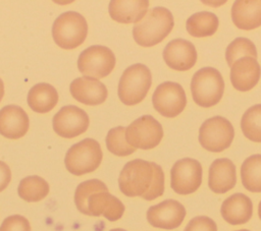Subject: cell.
Masks as SVG:
<instances>
[{
	"label": "cell",
	"instance_id": "obj_1",
	"mask_svg": "<svg viewBox=\"0 0 261 231\" xmlns=\"http://www.w3.org/2000/svg\"><path fill=\"white\" fill-rule=\"evenodd\" d=\"M118 185L126 196L153 200L163 194L164 173L156 163L136 159L123 166L118 177Z\"/></svg>",
	"mask_w": 261,
	"mask_h": 231
},
{
	"label": "cell",
	"instance_id": "obj_2",
	"mask_svg": "<svg viewBox=\"0 0 261 231\" xmlns=\"http://www.w3.org/2000/svg\"><path fill=\"white\" fill-rule=\"evenodd\" d=\"M171 12L162 6L154 7L147 11L145 16L135 23L133 37L142 47H152L161 43L173 27Z\"/></svg>",
	"mask_w": 261,
	"mask_h": 231
},
{
	"label": "cell",
	"instance_id": "obj_3",
	"mask_svg": "<svg viewBox=\"0 0 261 231\" xmlns=\"http://www.w3.org/2000/svg\"><path fill=\"white\" fill-rule=\"evenodd\" d=\"M152 84V75L149 68L136 63L128 66L120 76L118 82V98L124 105L133 106L141 103Z\"/></svg>",
	"mask_w": 261,
	"mask_h": 231
},
{
	"label": "cell",
	"instance_id": "obj_4",
	"mask_svg": "<svg viewBox=\"0 0 261 231\" xmlns=\"http://www.w3.org/2000/svg\"><path fill=\"white\" fill-rule=\"evenodd\" d=\"M224 81L221 73L213 67H203L198 70L191 81V92L194 102L203 108L216 105L222 98Z\"/></svg>",
	"mask_w": 261,
	"mask_h": 231
},
{
	"label": "cell",
	"instance_id": "obj_5",
	"mask_svg": "<svg viewBox=\"0 0 261 231\" xmlns=\"http://www.w3.org/2000/svg\"><path fill=\"white\" fill-rule=\"evenodd\" d=\"M88 35V23L85 17L75 12L61 13L52 26L54 42L62 49L71 50L81 46Z\"/></svg>",
	"mask_w": 261,
	"mask_h": 231
},
{
	"label": "cell",
	"instance_id": "obj_6",
	"mask_svg": "<svg viewBox=\"0 0 261 231\" xmlns=\"http://www.w3.org/2000/svg\"><path fill=\"white\" fill-rule=\"evenodd\" d=\"M102 158L100 143L93 138H85L69 148L64 164L69 173L81 176L95 171L100 166Z\"/></svg>",
	"mask_w": 261,
	"mask_h": 231
},
{
	"label": "cell",
	"instance_id": "obj_7",
	"mask_svg": "<svg viewBox=\"0 0 261 231\" xmlns=\"http://www.w3.org/2000/svg\"><path fill=\"white\" fill-rule=\"evenodd\" d=\"M234 136L231 123L222 116L205 120L199 130V141L208 152L219 153L229 148Z\"/></svg>",
	"mask_w": 261,
	"mask_h": 231
},
{
	"label": "cell",
	"instance_id": "obj_8",
	"mask_svg": "<svg viewBox=\"0 0 261 231\" xmlns=\"http://www.w3.org/2000/svg\"><path fill=\"white\" fill-rule=\"evenodd\" d=\"M115 62V55L109 48L95 45L90 46L80 54L77 68L85 76L102 78L110 74Z\"/></svg>",
	"mask_w": 261,
	"mask_h": 231
},
{
	"label": "cell",
	"instance_id": "obj_9",
	"mask_svg": "<svg viewBox=\"0 0 261 231\" xmlns=\"http://www.w3.org/2000/svg\"><path fill=\"white\" fill-rule=\"evenodd\" d=\"M162 137V126L151 115L139 117L125 128V139L135 149H153L159 145Z\"/></svg>",
	"mask_w": 261,
	"mask_h": 231
},
{
	"label": "cell",
	"instance_id": "obj_10",
	"mask_svg": "<svg viewBox=\"0 0 261 231\" xmlns=\"http://www.w3.org/2000/svg\"><path fill=\"white\" fill-rule=\"evenodd\" d=\"M152 103L154 109L162 116L173 118L184 111L187 105V97L179 83L165 81L154 91Z\"/></svg>",
	"mask_w": 261,
	"mask_h": 231
},
{
	"label": "cell",
	"instance_id": "obj_11",
	"mask_svg": "<svg viewBox=\"0 0 261 231\" xmlns=\"http://www.w3.org/2000/svg\"><path fill=\"white\" fill-rule=\"evenodd\" d=\"M202 183V166L191 158L176 161L170 170L171 188L178 194L195 192Z\"/></svg>",
	"mask_w": 261,
	"mask_h": 231
},
{
	"label": "cell",
	"instance_id": "obj_12",
	"mask_svg": "<svg viewBox=\"0 0 261 231\" xmlns=\"http://www.w3.org/2000/svg\"><path fill=\"white\" fill-rule=\"evenodd\" d=\"M52 124L57 135L72 138L88 129L90 119L83 109L73 105H67L62 107L54 115Z\"/></svg>",
	"mask_w": 261,
	"mask_h": 231
},
{
	"label": "cell",
	"instance_id": "obj_13",
	"mask_svg": "<svg viewBox=\"0 0 261 231\" xmlns=\"http://www.w3.org/2000/svg\"><path fill=\"white\" fill-rule=\"evenodd\" d=\"M186 217L185 207L177 200L166 199L152 206L147 211V220L153 227L175 229L181 225Z\"/></svg>",
	"mask_w": 261,
	"mask_h": 231
},
{
	"label": "cell",
	"instance_id": "obj_14",
	"mask_svg": "<svg viewBox=\"0 0 261 231\" xmlns=\"http://www.w3.org/2000/svg\"><path fill=\"white\" fill-rule=\"evenodd\" d=\"M163 59L167 66L178 71L191 69L197 61L195 46L188 40L174 39L163 50Z\"/></svg>",
	"mask_w": 261,
	"mask_h": 231
},
{
	"label": "cell",
	"instance_id": "obj_15",
	"mask_svg": "<svg viewBox=\"0 0 261 231\" xmlns=\"http://www.w3.org/2000/svg\"><path fill=\"white\" fill-rule=\"evenodd\" d=\"M69 91L71 96L80 103L95 106L100 105L107 99L108 91L104 83L97 78L83 76L73 79Z\"/></svg>",
	"mask_w": 261,
	"mask_h": 231
},
{
	"label": "cell",
	"instance_id": "obj_16",
	"mask_svg": "<svg viewBox=\"0 0 261 231\" xmlns=\"http://www.w3.org/2000/svg\"><path fill=\"white\" fill-rule=\"evenodd\" d=\"M29 126V116L21 107L8 105L0 110V134L4 137L20 138L28 132Z\"/></svg>",
	"mask_w": 261,
	"mask_h": 231
},
{
	"label": "cell",
	"instance_id": "obj_17",
	"mask_svg": "<svg viewBox=\"0 0 261 231\" xmlns=\"http://www.w3.org/2000/svg\"><path fill=\"white\" fill-rule=\"evenodd\" d=\"M261 67L257 59L243 57L230 67V81L232 86L240 92L252 90L259 81Z\"/></svg>",
	"mask_w": 261,
	"mask_h": 231
},
{
	"label": "cell",
	"instance_id": "obj_18",
	"mask_svg": "<svg viewBox=\"0 0 261 231\" xmlns=\"http://www.w3.org/2000/svg\"><path fill=\"white\" fill-rule=\"evenodd\" d=\"M88 216H104L109 221H117L124 213L123 204L108 191H98L90 195L87 201Z\"/></svg>",
	"mask_w": 261,
	"mask_h": 231
},
{
	"label": "cell",
	"instance_id": "obj_19",
	"mask_svg": "<svg viewBox=\"0 0 261 231\" xmlns=\"http://www.w3.org/2000/svg\"><path fill=\"white\" fill-rule=\"evenodd\" d=\"M237 182L236 166L226 158L213 161L209 168L208 185L215 193H225L234 187Z\"/></svg>",
	"mask_w": 261,
	"mask_h": 231
},
{
	"label": "cell",
	"instance_id": "obj_20",
	"mask_svg": "<svg viewBox=\"0 0 261 231\" xmlns=\"http://www.w3.org/2000/svg\"><path fill=\"white\" fill-rule=\"evenodd\" d=\"M220 213L224 221L228 224H245L252 217L253 204L246 194L234 193L222 203Z\"/></svg>",
	"mask_w": 261,
	"mask_h": 231
},
{
	"label": "cell",
	"instance_id": "obj_21",
	"mask_svg": "<svg viewBox=\"0 0 261 231\" xmlns=\"http://www.w3.org/2000/svg\"><path fill=\"white\" fill-rule=\"evenodd\" d=\"M231 19L241 30L250 31L261 25V0H238L231 7Z\"/></svg>",
	"mask_w": 261,
	"mask_h": 231
},
{
	"label": "cell",
	"instance_id": "obj_22",
	"mask_svg": "<svg viewBox=\"0 0 261 231\" xmlns=\"http://www.w3.org/2000/svg\"><path fill=\"white\" fill-rule=\"evenodd\" d=\"M149 1L146 0H113L110 1L108 11L110 17L120 23L140 21L148 11Z\"/></svg>",
	"mask_w": 261,
	"mask_h": 231
},
{
	"label": "cell",
	"instance_id": "obj_23",
	"mask_svg": "<svg viewBox=\"0 0 261 231\" xmlns=\"http://www.w3.org/2000/svg\"><path fill=\"white\" fill-rule=\"evenodd\" d=\"M58 102L56 89L46 82L35 84L28 94V104L37 113H47L51 111Z\"/></svg>",
	"mask_w": 261,
	"mask_h": 231
},
{
	"label": "cell",
	"instance_id": "obj_24",
	"mask_svg": "<svg viewBox=\"0 0 261 231\" xmlns=\"http://www.w3.org/2000/svg\"><path fill=\"white\" fill-rule=\"evenodd\" d=\"M219 20L216 14L209 11H201L192 14L187 22L188 33L195 38H204L212 36L218 28Z\"/></svg>",
	"mask_w": 261,
	"mask_h": 231
},
{
	"label": "cell",
	"instance_id": "obj_25",
	"mask_svg": "<svg viewBox=\"0 0 261 231\" xmlns=\"http://www.w3.org/2000/svg\"><path fill=\"white\" fill-rule=\"evenodd\" d=\"M48 182L40 176L33 175L20 180L17 192L20 198L29 203L42 200L49 193Z\"/></svg>",
	"mask_w": 261,
	"mask_h": 231
},
{
	"label": "cell",
	"instance_id": "obj_26",
	"mask_svg": "<svg viewBox=\"0 0 261 231\" xmlns=\"http://www.w3.org/2000/svg\"><path fill=\"white\" fill-rule=\"evenodd\" d=\"M241 179L247 190L261 192V155H252L244 161L241 167Z\"/></svg>",
	"mask_w": 261,
	"mask_h": 231
},
{
	"label": "cell",
	"instance_id": "obj_27",
	"mask_svg": "<svg viewBox=\"0 0 261 231\" xmlns=\"http://www.w3.org/2000/svg\"><path fill=\"white\" fill-rule=\"evenodd\" d=\"M244 135L252 141L261 142V104L250 107L241 119Z\"/></svg>",
	"mask_w": 261,
	"mask_h": 231
},
{
	"label": "cell",
	"instance_id": "obj_28",
	"mask_svg": "<svg viewBox=\"0 0 261 231\" xmlns=\"http://www.w3.org/2000/svg\"><path fill=\"white\" fill-rule=\"evenodd\" d=\"M243 57H251L257 59V49L254 43L247 38H237L226 47L225 59L227 64L231 65Z\"/></svg>",
	"mask_w": 261,
	"mask_h": 231
},
{
	"label": "cell",
	"instance_id": "obj_29",
	"mask_svg": "<svg viewBox=\"0 0 261 231\" xmlns=\"http://www.w3.org/2000/svg\"><path fill=\"white\" fill-rule=\"evenodd\" d=\"M106 147L110 153L118 157H125L136 152V149L125 139V128L117 126L111 128L106 135Z\"/></svg>",
	"mask_w": 261,
	"mask_h": 231
},
{
	"label": "cell",
	"instance_id": "obj_30",
	"mask_svg": "<svg viewBox=\"0 0 261 231\" xmlns=\"http://www.w3.org/2000/svg\"><path fill=\"white\" fill-rule=\"evenodd\" d=\"M98 191H108L105 183L99 179H90L77 185L74 192V204L82 214L88 215V198L91 194Z\"/></svg>",
	"mask_w": 261,
	"mask_h": 231
},
{
	"label": "cell",
	"instance_id": "obj_31",
	"mask_svg": "<svg viewBox=\"0 0 261 231\" xmlns=\"http://www.w3.org/2000/svg\"><path fill=\"white\" fill-rule=\"evenodd\" d=\"M0 231H31V225L27 218L20 215H12L4 219Z\"/></svg>",
	"mask_w": 261,
	"mask_h": 231
},
{
	"label": "cell",
	"instance_id": "obj_32",
	"mask_svg": "<svg viewBox=\"0 0 261 231\" xmlns=\"http://www.w3.org/2000/svg\"><path fill=\"white\" fill-rule=\"evenodd\" d=\"M184 231H217V226L211 218L198 216L188 223Z\"/></svg>",
	"mask_w": 261,
	"mask_h": 231
},
{
	"label": "cell",
	"instance_id": "obj_33",
	"mask_svg": "<svg viewBox=\"0 0 261 231\" xmlns=\"http://www.w3.org/2000/svg\"><path fill=\"white\" fill-rule=\"evenodd\" d=\"M11 180V171L8 165L0 161V192L4 190Z\"/></svg>",
	"mask_w": 261,
	"mask_h": 231
},
{
	"label": "cell",
	"instance_id": "obj_34",
	"mask_svg": "<svg viewBox=\"0 0 261 231\" xmlns=\"http://www.w3.org/2000/svg\"><path fill=\"white\" fill-rule=\"evenodd\" d=\"M3 95H4V84H3L2 79L0 78V101H1L2 98H3Z\"/></svg>",
	"mask_w": 261,
	"mask_h": 231
},
{
	"label": "cell",
	"instance_id": "obj_35",
	"mask_svg": "<svg viewBox=\"0 0 261 231\" xmlns=\"http://www.w3.org/2000/svg\"><path fill=\"white\" fill-rule=\"evenodd\" d=\"M258 215H259V218L261 220V201L259 203V206H258Z\"/></svg>",
	"mask_w": 261,
	"mask_h": 231
},
{
	"label": "cell",
	"instance_id": "obj_36",
	"mask_svg": "<svg viewBox=\"0 0 261 231\" xmlns=\"http://www.w3.org/2000/svg\"><path fill=\"white\" fill-rule=\"evenodd\" d=\"M110 231H126V230H123V229H119V228H116V229H112Z\"/></svg>",
	"mask_w": 261,
	"mask_h": 231
},
{
	"label": "cell",
	"instance_id": "obj_37",
	"mask_svg": "<svg viewBox=\"0 0 261 231\" xmlns=\"http://www.w3.org/2000/svg\"><path fill=\"white\" fill-rule=\"evenodd\" d=\"M237 231H249V230H246V229H242V230H237Z\"/></svg>",
	"mask_w": 261,
	"mask_h": 231
}]
</instances>
